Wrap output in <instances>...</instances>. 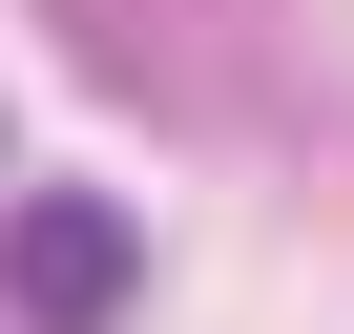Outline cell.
Wrapping results in <instances>:
<instances>
[{"mask_svg":"<svg viewBox=\"0 0 354 334\" xmlns=\"http://www.w3.org/2000/svg\"><path fill=\"white\" fill-rule=\"evenodd\" d=\"M125 292H146V230L104 188H21V209H0V313H21V334H104Z\"/></svg>","mask_w":354,"mask_h":334,"instance_id":"6da1fadb","label":"cell"}]
</instances>
